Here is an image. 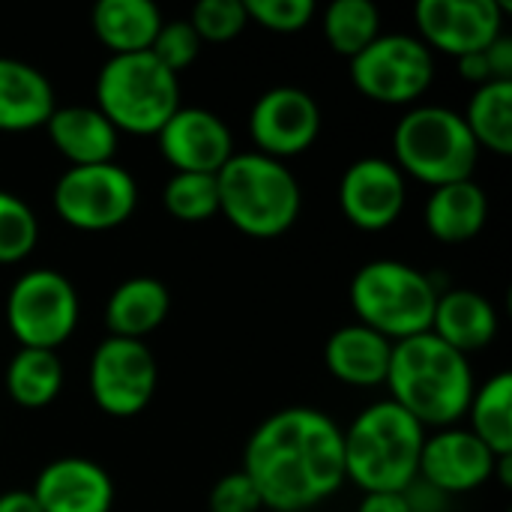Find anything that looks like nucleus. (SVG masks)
I'll return each mask as SVG.
<instances>
[{"mask_svg": "<svg viewBox=\"0 0 512 512\" xmlns=\"http://www.w3.org/2000/svg\"><path fill=\"white\" fill-rule=\"evenodd\" d=\"M243 474L258 489L261 507L312 510L345 483L342 429L318 408H282L252 432Z\"/></svg>", "mask_w": 512, "mask_h": 512, "instance_id": "f257e3e1", "label": "nucleus"}, {"mask_svg": "<svg viewBox=\"0 0 512 512\" xmlns=\"http://www.w3.org/2000/svg\"><path fill=\"white\" fill-rule=\"evenodd\" d=\"M390 402L411 414L423 429L456 426L477 390L474 369L465 354L441 342L435 333H417L393 342L387 381Z\"/></svg>", "mask_w": 512, "mask_h": 512, "instance_id": "f03ea898", "label": "nucleus"}, {"mask_svg": "<svg viewBox=\"0 0 512 512\" xmlns=\"http://www.w3.org/2000/svg\"><path fill=\"white\" fill-rule=\"evenodd\" d=\"M426 429L396 402H375L342 432L345 480L372 492H402L420 471Z\"/></svg>", "mask_w": 512, "mask_h": 512, "instance_id": "7ed1b4c3", "label": "nucleus"}, {"mask_svg": "<svg viewBox=\"0 0 512 512\" xmlns=\"http://www.w3.org/2000/svg\"><path fill=\"white\" fill-rule=\"evenodd\" d=\"M219 213L243 234L270 240L300 216V183L291 168L258 150L234 153L216 174Z\"/></svg>", "mask_w": 512, "mask_h": 512, "instance_id": "20e7f679", "label": "nucleus"}, {"mask_svg": "<svg viewBox=\"0 0 512 512\" xmlns=\"http://www.w3.org/2000/svg\"><path fill=\"white\" fill-rule=\"evenodd\" d=\"M438 294L441 288L429 273L393 258L369 261L351 279V306L357 312V324L381 333L390 342L429 333Z\"/></svg>", "mask_w": 512, "mask_h": 512, "instance_id": "39448f33", "label": "nucleus"}, {"mask_svg": "<svg viewBox=\"0 0 512 512\" xmlns=\"http://www.w3.org/2000/svg\"><path fill=\"white\" fill-rule=\"evenodd\" d=\"M96 108L117 132L156 135L180 108L177 75L150 51L111 54L96 75Z\"/></svg>", "mask_w": 512, "mask_h": 512, "instance_id": "423d86ee", "label": "nucleus"}, {"mask_svg": "<svg viewBox=\"0 0 512 512\" xmlns=\"http://www.w3.org/2000/svg\"><path fill=\"white\" fill-rule=\"evenodd\" d=\"M396 168L432 189L471 180L480 147L465 117L444 105H417L393 129Z\"/></svg>", "mask_w": 512, "mask_h": 512, "instance_id": "0eeeda50", "label": "nucleus"}, {"mask_svg": "<svg viewBox=\"0 0 512 512\" xmlns=\"http://www.w3.org/2000/svg\"><path fill=\"white\" fill-rule=\"evenodd\" d=\"M75 285L57 270H27L6 297V324L21 348L57 351L78 327Z\"/></svg>", "mask_w": 512, "mask_h": 512, "instance_id": "6e6552de", "label": "nucleus"}, {"mask_svg": "<svg viewBox=\"0 0 512 512\" xmlns=\"http://www.w3.org/2000/svg\"><path fill=\"white\" fill-rule=\"evenodd\" d=\"M435 78V57L411 33H381L351 57L354 87L381 105L417 102Z\"/></svg>", "mask_w": 512, "mask_h": 512, "instance_id": "1a4fd4ad", "label": "nucleus"}, {"mask_svg": "<svg viewBox=\"0 0 512 512\" xmlns=\"http://www.w3.org/2000/svg\"><path fill=\"white\" fill-rule=\"evenodd\" d=\"M135 204L138 183L117 162L69 165L54 183V210L78 231H111L135 213Z\"/></svg>", "mask_w": 512, "mask_h": 512, "instance_id": "9d476101", "label": "nucleus"}, {"mask_svg": "<svg viewBox=\"0 0 512 512\" xmlns=\"http://www.w3.org/2000/svg\"><path fill=\"white\" fill-rule=\"evenodd\" d=\"M159 384L153 351L138 339L108 336L90 357V396L108 417L141 414Z\"/></svg>", "mask_w": 512, "mask_h": 512, "instance_id": "9b49d317", "label": "nucleus"}, {"mask_svg": "<svg viewBox=\"0 0 512 512\" xmlns=\"http://www.w3.org/2000/svg\"><path fill=\"white\" fill-rule=\"evenodd\" d=\"M507 9L498 0H420L414 15L420 42L459 60L486 51L501 36Z\"/></svg>", "mask_w": 512, "mask_h": 512, "instance_id": "f8f14e48", "label": "nucleus"}, {"mask_svg": "<svg viewBox=\"0 0 512 512\" xmlns=\"http://www.w3.org/2000/svg\"><path fill=\"white\" fill-rule=\"evenodd\" d=\"M249 132L258 153L282 162L315 144L321 135V108L312 93L282 84L255 99L249 111Z\"/></svg>", "mask_w": 512, "mask_h": 512, "instance_id": "ddd939ff", "label": "nucleus"}, {"mask_svg": "<svg viewBox=\"0 0 512 512\" xmlns=\"http://www.w3.org/2000/svg\"><path fill=\"white\" fill-rule=\"evenodd\" d=\"M405 174L381 156L357 159L339 183V207L345 219L363 231L390 228L405 210Z\"/></svg>", "mask_w": 512, "mask_h": 512, "instance_id": "4468645a", "label": "nucleus"}, {"mask_svg": "<svg viewBox=\"0 0 512 512\" xmlns=\"http://www.w3.org/2000/svg\"><path fill=\"white\" fill-rule=\"evenodd\" d=\"M495 462L498 456L471 429L450 426L426 435L417 477H423L444 495H462L486 486L495 477Z\"/></svg>", "mask_w": 512, "mask_h": 512, "instance_id": "2eb2a0df", "label": "nucleus"}, {"mask_svg": "<svg viewBox=\"0 0 512 512\" xmlns=\"http://www.w3.org/2000/svg\"><path fill=\"white\" fill-rule=\"evenodd\" d=\"M159 150L174 171L219 174L234 156V138L225 120L207 108H177L156 132Z\"/></svg>", "mask_w": 512, "mask_h": 512, "instance_id": "dca6fc26", "label": "nucleus"}, {"mask_svg": "<svg viewBox=\"0 0 512 512\" xmlns=\"http://www.w3.org/2000/svg\"><path fill=\"white\" fill-rule=\"evenodd\" d=\"M30 492L42 512H111L114 504L108 471L84 456L48 462Z\"/></svg>", "mask_w": 512, "mask_h": 512, "instance_id": "f3484780", "label": "nucleus"}, {"mask_svg": "<svg viewBox=\"0 0 512 512\" xmlns=\"http://www.w3.org/2000/svg\"><path fill=\"white\" fill-rule=\"evenodd\" d=\"M429 333H435L441 342L468 357L471 351L486 348L498 336V309L480 291L444 288L438 294Z\"/></svg>", "mask_w": 512, "mask_h": 512, "instance_id": "a211bd4d", "label": "nucleus"}, {"mask_svg": "<svg viewBox=\"0 0 512 512\" xmlns=\"http://www.w3.org/2000/svg\"><path fill=\"white\" fill-rule=\"evenodd\" d=\"M57 99L54 87L36 66L0 57V132H30L48 123Z\"/></svg>", "mask_w": 512, "mask_h": 512, "instance_id": "6ab92c4d", "label": "nucleus"}, {"mask_svg": "<svg viewBox=\"0 0 512 512\" xmlns=\"http://www.w3.org/2000/svg\"><path fill=\"white\" fill-rule=\"evenodd\" d=\"M48 138L57 153H63L72 165H99L114 162L117 153V129L105 120V114L93 105H63L45 123Z\"/></svg>", "mask_w": 512, "mask_h": 512, "instance_id": "aec40b11", "label": "nucleus"}, {"mask_svg": "<svg viewBox=\"0 0 512 512\" xmlns=\"http://www.w3.org/2000/svg\"><path fill=\"white\" fill-rule=\"evenodd\" d=\"M390 354H393V342L363 324L339 327L324 348V360L333 378L351 387L384 384L390 369Z\"/></svg>", "mask_w": 512, "mask_h": 512, "instance_id": "412c9836", "label": "nucleus"}, {"mask_svg": "<svg viewBox=\"0 0 512 512\" xmlns=\"http://www.w3.org/2000/svg\"><path fill=\"white\" fill-rule=\"evenodd\" d=\"M486 216H489V198L474 177L438 186L426 201V228L435 240L447 246L474 240L483 231Z\"/></svg>", "mask_w": 512, "mask_h": 512, "instance_id": "4be33fe9", "label": "nucleus"}, {"mask_svg": "<svg viewBox=\"0 0 512 512\" xmlns=\"http://www.w3.org/2000/svg\"><path fill=\"white\" fill-rule=\"evenodd\" d=\"M168 309H171L168 288L153 276H135L111 291L105 303V324L111 336L144 342V336L165 321Z\"/></svg>", "mask_w": 512, "mask_h": 512, "instance_id": "5701e85b", "label": "nucleus"}, {"mask_svg": "<svg viewBox=\"0 0 512 512\" xmlns=\"http://www.w3.org/2000/svg\"><path fill=\"white\" fill-rule=\"evenodd\" d=\"M162 27V12L150 0H99L93 6V33L111 54L150 51Z\"/></svg>", "mask_w": 512, "mask_h": 512, "instance_id": "b1692460", "label": "nucleus"}, {"mask_svg": "<svg viewBox=\"0 0 512 512\" xmlns=\"http://www.w3.org/2000/svg\"><path fill=\"white\" fill-rule=\"evenodd\" d=\"M63 390V363L54 351L18 348L6 366V393L21 408H45Z\"/></svg>", "mask_w": 512, "mask_h": 512, "instance_id": "393cba45", "label": "nucleus"}, {"mask_svg": "<svg viewBox=\"0 0 512 512\" xmlns=\"http://www.w3.org/2000/svg\"><path fill=\"white\" fill-rule=\"evenodd\" d=\"M471 432L495 453L512 456V375L498 372L483 387L474 390L471 405Z\"/></svg>", "mask_w": 512, "mask_h": 512, "instance_id": "a878e982", "label": "nucleus"}, {"mask_svg": "<svg viewBox=\"0 0 512 512\" xmlns=\"http://www.w3.org/2000/svg\"><path fill=\"white\" fill-rule=\"evenodd\" d=\"M477 147L498 156L512 153V81H489L474 90L468 111L462 114Z\"/></svg>", "mask_w": 512, "mask_h": 512, "instance_id": "bb28decb", "label": "nucleus"}, {"mask_svg": "<svg viewBox=\"0 0 512 512\" xmlns=\"http://www.w3.org/2000/svg\"><path fill=\"white\" fill-rule=\"evenodd\" d=\"M324 36L336 54L357 57L381 36V12L369 0H333L324 9Z\"/></svg>", "mask_w": 512, "mask_h": 512, "instance_id": "cd10ccee", "label": "nucleus"}, {"mask_svg": "<svg viewBox=\"0 0 512 512\" xmlns=\"http://www.w3.org/2000/svg\"><path fill=\"white\" fill-rule=\"evenodd\" d=\"M165 210L180 222H207L219 213L216 174H186L174 171L162 192Z\"/></svg>", "mask_w": 512, "mask_h": 512, "instance_id": "c85d7f7f", "label": "nucleus"}, {"mask_svg": "<svg viewBox=\"0 0 512 512\" xmlns=\"http://www.w3.org/2000/svg\"><path fill=\"white\" fill-rule=\"evenodd\" d=\"M39 240V222L33 210L12 192L0 189V264L21 261Z\"/></svg>", "mask_w": 512, "mask_h": 512, "instance_id": "c756f323", "label": "nucleus"}, {"mask_svg": "<svg viewBox=\"0 0 512 512\" xmlns=\"http://www.w3.org/2000/svg\"><path fill=\"white\" fill-rule=\"evenodd\" d=\"M189 24L201 42H228L249 24V15L243 0H201L192 9Z\"/></svg>", "mask_w": 512, "mask_h": 512, "instance_id": "7c9ffc66", "label": "nucleus"}, {"mask_svg": "<svg viewBox=\"0 0 512 512\" xmlns=\"http://www.w3.org/2000/svg\"><path fill=\"white\" fill-rule=\"evenodd\" d=\"M198 51H201V39H198V33L192 30V24L183 21V18H177V21H162L156 39H153V45H150V54H153L168 72H174V75L183 72L186 66H192L195 57H198Z\"/></svg>", "mask_w": 512, "mask_h": 512, "instance_id": "2f4dec72", "label": "nucleus"}, {"mask_svg": "<svg viewBox=\"0 0 512 512\" xmlns=\"http://www.w3.org/2000/svg\"><path fill=\"white\" fill-rule=\"evenodd\" d=\"M249 21L273 33H297L315 18L312 0H243Z\"/></svg>", "mask_w": 512, "mask_h": 512, "instance_id": "473e14b6", "label": "nucleus"}, {"mask_svg": "<svg viewBox=\"0 0 512 512\" xmlns=\"http://www.w3.org/2000/svg\"><path fill=\"white\" fill-rule=\"evenodd\" d=\"M261 498L243 471L225 474L210 492V512H258Z\"/></svg>", "mask_w": 512, "mask_h": 512, "instance_id": "72a5a7b5", "label": "nucleus"}, {"mask_svg": "<svg viewBox=\"0 0 512 512\" xmlns=\"http://www.w3.org/2000/svg\"><path fill=\"white\" fill-rule=\"evenodd\" d=\"M402 498H405L408 512H450V495H444L441 489H435L423 477H414L402 489Z\"/></svg>", "mask_w": 512, "mask_h": 512, "instance_id": "f704fd0d", "label": "nucleus"}, {"mask_svg": "<svg viewBox=\"0 0 512 512\" xmlns=\"http://www.w3.org/2000/svg\"><path fill=\"white\" fill-rule=\"evenodd\" d=\"M486 63H489V75L492 81H512V39L510 36H498L486 51Z\"/></svg>", "mask_w": 512, "mask_h": 512, "instance_id": "c9c22d12", "label": "nucleus"}, {"mask_svg": "<svg viewBox=\"0 0 512 512\" xmlns=\"http://www.w3.org/2000/svg\"><path fill=\"white\" fill-rule=\"evenodd\" d=\"M357 512H408L402 492H372L360 501Z\"/></svg>", "mask_w": 512, "mask_h": 512, "instance_id": "e433bc0d", "label": "nucleus"}, {"mask_svg": "<svg viewBox=\"0 0 512 512\" xmlns=\"http://www.w3.org/2000/svg\"><path fill=\"white\" fill-rule=\"evenodd\" d=\"M459 75H462L465 81L477 84V87L489 84V81H492V75H489L486 54H483V51H477V54H465V57H459Z\"/></svg>", "mask_w": 512, "mask_h": 512, "instance_id": "4c0bfd02", "label": "nucleus"}, {"mask_svg": "<svg viewBox=\"0 0 512 512\" xmlns=\"http://www.w3.org/2000/svg\"><path fill=\"white\" fill-rule=\"evenodd\" d=\"M0 512H42L33 492H24V489H12V492H3L0 495Z\"/></svg>", "mask_w": 512, "mask_h": 512, "instance_id": "58836bf2", "label": "nucleus"}, {"mask_svg": "<svg viewBox=\"0 0 512 512\" xmlns=\"http://www.w3.org/2000/svg\"><path fill=\"white\" fill-rule=\"evenodd\" d=\"M495 477L501 480V486H512V456H498L495 462Z\"/></svg>", "mask_w": 512, "mask_h": 512, "instance_id": "ea45409f", "label": "nucleus"}, {"mask_svg": "<svg viewBox=\"0 0 512 512\" xmlns=\"http://www.w3.org/2000/svg\"><path fill=\"white\" fill-rule=\"evenodd\" d=\"M450 512H453V510H450Z\"/></svg>", "mask_w": 512, "mask_h": 512, "instance_id": "a19ab883", "label": "nucleus"}]
</instances>
